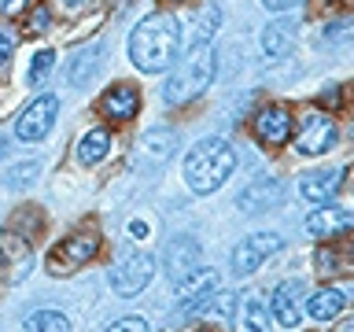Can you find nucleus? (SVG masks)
<instances>
[{"label":"nucleus","mask_w":354,"mask_h":332,"mask_svg":"<svg viewBox=\"0 0 354 332\" xmlns=\"http://www.w3.org/2000/svg\"><path fill=\"white\" fill-rule=\"evenodd\" d=\"M181 44H185L181 22L174 15H166V11H159V15L140 19L137 30L129 33V59L144 74H162L177 63Z\"/></svg>","instance_id":"f257e3e1"},{"label":"nucleus","mask_w":354,"mask_h":332,"mask_svg":"<svg viewBox=\"0 0 354 332\" xmlns=\"http://www.w3.org/2000/svg\"><path fill=\"white\" fill-rule=\"evenodd\" d=\"M236 170V148L225 137H203L185 155V185L196 196H210Z\"/></svg>","instance_id":"f03ea898"},{"label":"nucleus","mask_w":354,"mask_h":332,"mask_svg":"<svg viewBox=\"0 0 354 332\" xmlns=\"http://www.w3.org/2000/svg\"><path fill=\"white\" fill-rule=\"evenodd\" d=\"M214 71H218L214 48H210V44H196V48L174 66V74L166 77L162 100H166V104H188V100H196L199 93H207V89H210Z\"/></svg>","instance_id":"7ed1b4c3"},{"label":"nucleus","mask_w":354,"mask_h":332,"mask_svg":"<svg viewBox=\"0 0 354 332\" xmlns=\"http://www.w3.org/2000/svg\"><path fill=\"white\" fill-rule=\"evenodd\" d=\"M151 277H155V259L151 255L126 251L115 266H111L107 281H111V288H115L122 299H133V295H140L144 288L151 284Z\"/></svg>","instance_id":"20e7f679"},{"label":"nucleus","mask_w":354,"mask_h":332,"mask_svg":"<svg viewBox=\"0 0 354 332\" xmlns=\"http://www.w3.org/2000/svg\"><path fill=\"white\" fill-rule=\"evenodd\" d=\"M281 248H284L281 232H251V237H243L236 248H232V277H251L266 259H273Z\"/></svg>","instance_id":"39448f33"},{"label":"nucleus","mask_w":354,"mask_h":332,"mask_svg":"<svg viewBox=\"0 0 354 332\" xmlns=\"http://www.w3.org/2000/svg\"><path fill=\"white\" fill-rule=\"evenodd\" d=\"M96 251H100V237H96V232H74V237L59 240L48 251V270L55 277H66V273L82 270V266L93 259Z\"/></svg>","instance_id":"423d86ee"},{"label":"nucleus","mask_w":354,"mask_h":332,"mask_svg":"<svg viewBox=\"0 0 354 332\" xmlns=\"http://www.w3.org/2000/svg\"><path fill=\"white\" fill-rule=\"evenodd\" d=\"M336 122L321 111H306L299 118V133H295V151L299 155H325L336 148Z\"/></svg>","instance_id":"0eeeda50"},{"label":"nucleus","mask_w":354,"mask_h":332,"mask_svg":"<svg viewBox=\"0 0 354 332\" xmlns=\"http://www.w3.org/2000/svg\"><path fill=\"white\" fill-rule=\"evenodd\" d=\"M55 115H59V100H55L52 93H48V96H37V100H33V104L15 118V137L26 140V144L44 140V137L52 133V126H55Z\"/></svg>","instance_id":"6e6552de"},{"label":"nucleus","mask_w":354,"mask_h":332,"mask_svg":"<svg viewBox=\"0 0 354 332\" xmlns=\"http://www.w3.org/2000/svg\"><path fill=\"white\" fill-rule=\"evenodd\" d=\"M214 295H218V273L214 270H203V266H199L192 277L177 281V306H181V314L207 310Z\"/></svg>","instance_id":"1a4fd4ad"},{"label":"nucleus","mask_w":354,"mask_h":332,"mask_svg":"<svg viewBox=\"0 0 354 332\" xmlns=\"http://www.w3.org/2000/svg\"><path fill=\"white\" fill-rule=\"evenodd\" d=\"M199 266H203V248H199V240L192 237H177L166 243V251H162V270L166 277L177 284V281H185V277H192Z\"/></svg>","instance_id":"9d476101"},{"label":"nucleus","mask_w":354,"mask_h":332,"mask_svg":"<svg viewBox=\"0 0 354 332\" xmlns=\"http://www.w3.org/2000/svg\"><path fill=\"white\" fill-rule=\"evenodd\" d=\"M303 292H306V284L299 281V277H295V281L277 284V292L270 295V310H273L277 325L295 329L299 321H303Z\"/></svg>","instance_id":"9b49d317"},{"label":"nucleus","mask_w":354,"mask_h":332,"mask_svg":"<svg viewBox=\"0 0 354 332\" xmlns=\"http://www.w3.org/2000/svg\"><path fill=\"white\" fill-rule=\"evenodd\" d=\"M284 199V181L281 177H254V181L236 196V207L243 214H259V210H270Z\"/></svg>","instance_id":"f8f14e48"},{"label":"nucleus","mask_w":354,"mask_h":332,"mask_svg":"<svg viewBox=\"0 0 354 332\" xmlns=\"http://www.w3.org/2000/svg\"><path fill=\"white\" fill-rule=\"evenodd\" d=\"M254 137L262 144H273V148L284 144L292 137V111L284 104H266L259 115H254Z\"/></svg>","instance_id":"ddd939ff"},{"label":"nucleus","mask_w":354,"mask_h":332,"mask_svg":"<svg viewBox=\"0 0 354 332\" xmlns=\"http://www.w3.org/2000/svg\"><path fill=\"white\" fill-rule=\"evenodd\" d=\"M343 188V170H306L299 177V196L310 203H328Z\"/></svg>","instance_id":"4468645a"},{"label":"nucleus","mask_w":354,"mask_h":332,"mask_svg":"<svg viewBox=\"0 0 354 332\" xmlns=\"http://www.w3.org/2000/svg\"><path fill=\"white\" fill-rule=\"evenodd\" d=\"M354 229V210L347 207H317L306 218V232L310 237H336V232Z\"/></svg>","instance_id":"2eb2a0df"},{"label":"nucleus","mask_w":354,"mask_h":332,"mask_svg":"<svg viewBox=\"0 0 354 332\" xmlns=\"http://www.w3.org/2000/svg\"><path fill=\"white\" fill-rule=\"evenodd\" d=\"M137 107H140V96H137V89L126 85V82L111 85L104 93V100H100V111H104L107 118H115V122H129L133 115H137Z\"/></svg>","instance_id":"dca6fc26"},{"label":"nucleus","mask_w":354,"mask_h":332,"mask_svg":"<svg viewBox=\"0 0 354 332\" xmlns=\"http://www.w3.org/2000/svg\"><path fill=\"white\" fill-rule=\"evenodd\" d=\"M100 63H104V41H93L88 48H77L66 63V77L71 85H88L100 74Z\"/></svg>","instance_id":"f3484780"},{"label":"nucleus","mask_w":354,"mask_h":332,"mask_svg":"<svg viewBox=\"0 0 354 332\" xmlns=\"http://www.w3.org/2000/svg\"><path fill=\"white\" fill-rule=\"evenodd\" d=\"M177 137L174 129H148L140 140V163H148V170H159V166L174 155Z\"/></svg>","instance_id":"a211bd4d"},{"label":"nucleus","mask_w":354,"mask_h":332,"mask_svg":"<svg viewBox=\"0 0 354 332\" xmlns=\"http://www.w3.org/2000/svg\"><path fill=\"white\" fill-rule=\"evenodd\" d=\"M259 48L266 52V59H284V55L295 48V26H288L284 19L270 22V26L259 33Z\"/></svg>","instance_id":"6ab92c4d"},{"label":"nucleus","mask_w":354,"mask_h":332,"mask_svg":"<svg viewBox=\"0 0 354 332\" xmlns=\"http://www.w3.org/2000/svg\"><path fill=\"white\" fill-rule=\"evenodd\" d=\"M270 321H273L270 299H266L262 292L243 295V310H240V329L243 332H270Z\"/></svg>","instance_id":"aec40b11"},{"label":"nucleus","mask_w":354,"mask_h":332,"mask_svg":"<svg viewBox=\"0 0 354 332\" xmlns=\"http://www.w3.org/2000/svg\"><path fill=\"white\" fill-rule=\"evenodd\" d=\"M343 303H347V295L339 288H317L314 295H306V314L314 321H336L343 314Z\"/></svg>","instance_id":"412c9836"},{"label":"nucleus","mask_w":354,"mask_h":332,"mask_svg":"<svg viewBox=\"0 0 354 332\" xmlns=\"http://www.w3.org/2000/svg\"><path fill=\"white\" fill-rule=\"evenodd\" d=\"M111 148V137H107V129H88L82 140H77V159H82L85 166H96L100 159L107 155Z\"/></svg>","instance_id":"4be33fe9"},{"label":"nucleus","mask_w":354,"mask_h":332,"mask_svg":"<svg viewBox=\"0 0 354 332\" xmlns=\"http://www.w3.org/2000/svg\"><path fill=\"white\" fill-rule=\"evenodd\" d=\"M22 332H71V321H66L59 310H37V314L26 317Z\"/></svg>","instance_id":"5701e85b"},{"label":"nucleus","mask_w":354,"mask_h":332,"mask_svg":"<svg viewBox=\"0 0 354 332\" xmlns=\"http://www.w3.org/2000/svg\"><path fill=\"white\" fill-rule=\"evenodd\" d=\"M218 22H221V8L218 4H207L203 11H199L196 26H199V44H210V37L218 33Z\"/></svg>","instance_id":"b1692460"},{"label":"nucleus","mask_w":354,"mask_h":332,"mask_svg":"<svg viewBox=\"0 0 354 332\" xmlns=\"http://www.w3.org/2000/svg\"><path fill=\"white\" fill-rule=\"evenodd\" d=\"M52 66H55V52H52V48H41L37 55H33L30 71H26V82H30V85H41L44 77H48Z\"/></svg>","instance_id":"393cba45"},{"label":"nucleus","mask_w":354,"mask_h":332,"mask_svg":"<svg viewBox=\"0 0 354 332\" xmlns=\"http://www.w3.org/2000/svg\"><path fill=\"white\" fill-rule=\"evenodd\" d=\"M37 174H41L37 163H19L15 170L8 174V188H26V185L37 181Z\"/></svg>","instance_id":"a878e982"},{"label":"nucleus","mask_w":354,"mask_h":332,"mask_svg":"<svg viewBox=\"0 0 354 332\" xmlns=\"http://www.w3.org/2000/svg\"><path fill=\"white\" fill-rule=\"evenodd\" d=\"M351 30H354V22H351V19L328 22L325 33H321V44H339V41H347V37H351Z\"/></svg>","instance_id":"bb28decb"},{"label":"nucleus","mask_w":354,"mask_h":332,"mask_svg":"<svg viewBox=\"0 0 354 332\" xmlns=\"http://www.w3.org/2000/svg\"><path fill=\"white\" fill-rule=\"evenodd\" d=\"M107 332H148V321L144 317H122V321H111Z\"/></svg>","instance_id":"cd10ccee"},{"label":"nucleus","mask_w":354,"mask_h":332,"mask_svg":"<svg viewBox=\"0 0 354 332\" xmlns=\"http://www.w3.org/2000/svg\"><path fill=\"white\" fill-rule=\"evenodd\" d=\"M11 52H15V33H11V30H0V66L11 59Z\"/></svg>","instance_id":"c85d7f7f"},{"label":"nucleus","mask_w":354,"mask_h":332,"mask_svg":"<svg viewBox=\"0 0 354 332\" xmlns=\"http://www.w3.org/2000/svg\"><path fill=\"white\" fill-rule=\"evenodd\" d=\"M303 0H262V8L266 11H277V15H284V11H295Z\"/></svg>","instance_id":"c756f323"},{"label":"nucleus","mask_w":354,"mask_h":332,"mask_svg":"<svg viewBox=\"0 0 354 332\" xmlns=\"http://www.w3.org/2000/svg\"><path fill=\"white\" fill-rule=\"evenodd\" d=\"M48 8H37V11H33V19H30V33H41L44 26H48Z\"/></svg>","instance_id":"7c9ffc66"},{"label":"nucleus","mask_w":354,"mask_h":332,"mask_svg":"<svg viewBox=\"0 0 354 332\" xmlns=\"http://www.w3.org/2000/svg\"><path fill=\"white\" fill-rule=\"evenodd\" d=\"M30 0H0V15H15V11H22Z\"/></svg>","instance_id":"2f4dec72"},{"label":"nucleus","mask_w":354,"mask_h":332,"mask_svg":"<svg viewBox=\"0 0 354 332\" xmlns=\"http://www.w3.org/2000/svg\"><path fill=\"white\" fill-rule=\"evenodd\" d=\"M321 104L336 107V104H339V85H325V93H321Z\"/></svg>","instance_id":"473e14b6"},{"label":"nucleus","mask_w":354,"mask_h":332,"mask_svg":"<svg viewBox=\"0 0 354 332\" xmlns=\"http://www.w3.org/2000/svg\"><path fill=\"white\" fill-rule=\"evenodd\" d=\"M59 4H63L66 11H77V8H85V4H88V0H59Z\"/></svg>","instance_id":"72a5a7b5"},{"label":"nucleus","mask_w":354,"mask_h":332,"mask_svg":"<svg viewBox=\"0 0 354 332\" xmlns=\"http://www.w3.org/2000/svg\"><path fill=\"white\" fill-rule=\"evenodd\" d=\"M129 232H133V237H144V232H148V225H144V221H133Z\"/></svg>","instance_id":"f704fd0d"},{"label":"nucleus","mask_w":354,"mask_h":332,"mask_svg":"<svg viewBox=\"0 0 354 332\" xmlns=\"http://www.w3.org/2000/svg\"><path fill=\"white\" fill-rule=\"evenodd\" d=\"M4 155H8V137L0 133V163H4Z\"/></svg>","instance_id":"c9c22d12"},{"label":"nucleus","mask_w":354,"mask_h":332,"mask_svg":"<svg viewBox=\"0 0 354 332\" xmlns=\"http://www.w3.org/2000/svg\"><path fill=\"white\" fill-rule=\"evenodd\" d=\"M0 262H4V237H0Z\"/></svg>","instance_id":"e433bc0d"},{"label":"nucleus","mask_w":354,"mask_h":332,"mask_svg":"<svg viewBox=\"0 0 354 332\" xmlns=\"http://www.w3.org/2000/svg\"><path fill=\"white\" fill-rule=\"evenodd\" d=\"M351 137H354V126H351Z\"/></svg>","instance_id":"4c0bfd02"}]
</instances>
